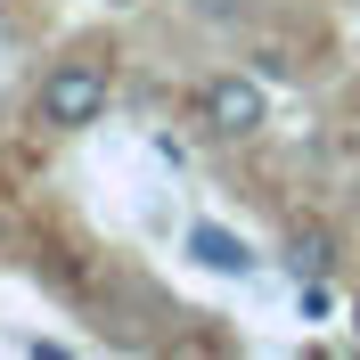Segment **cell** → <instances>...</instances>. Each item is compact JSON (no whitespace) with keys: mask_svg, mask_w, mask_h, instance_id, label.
<instances>
[{"mask_svg":"<svg viewBox=\"0 0 360 360\" xmlns=\"http://www.w3.org/2000/svg\"><path fill=\"white\" fill-rule=\"evenodd\" d=\"M188 115H197V131L221 139V148L262 139L270 131V82H254V74H205L197 98H188Z\"/></svg>","mask_w":360,"mask_h":360,"instance_id":"2","label":"cell"},{"mask_svg":"<svg viewBox=\"0 0 360 360\" xmlns=\"http://www.w3.org/2000/svg\"><path fill=\"white\" fill-rule=\"evenodd\" d=\"M278 262L295 270V287H311V278H328V270L344 262V238L328 221H295L287 238H278Z\"/></svg>","mask_w":360,"mask_h":360,"instance_id":"4","label":"cell"},{"mask_svg":"<svg viewBox=\"0 0 360 360\" xmlns=\"http://www.w3.org/2000/svg\"><path fill=\"white\" fill-rule=\"evenodd\" d=\"M352 336H360V303H352Z\"/></svg>","mask_w":360,"mask_h":360,"instance_id":"5","label":"cell"},{"mask_svg":"<svg viewBox=\"0 0 360 360\" xmlns=\"http://www.w3.org/2000/svg\"><path fill=\"white\" fill-rule=\"evenodd\" d=\"M107 98H115V74L98 49H74V58H58V66L33 82V115H41V131H98L107 123Z\"/></svg>","mask_w":360,"mask_h":360,"instance_id":"1","label":"cell"},{"mask_svg":"<svg viewBox=\"0 0 360 360\" xmlns=\"http://www.w3.org/2000/svg\"><path fill=\"white\" fill-rule=\"evenodd\" d=\"M180 246H188L197 270H213V278H254V246L238 238V229H221V221H188Z\"/></svg>","mask_w":360,"mask_h":360,"instance_id":"3","label":"cell"}]
</instances>
